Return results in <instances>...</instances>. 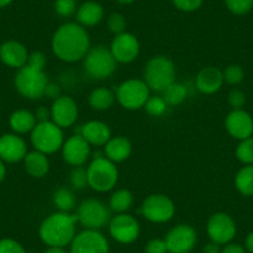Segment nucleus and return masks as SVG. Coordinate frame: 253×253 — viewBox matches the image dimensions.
I'll return each mask as SVG.
<instances>
[{"label":"nucleus","mask_w":253,"mask_h":253,"mask_svg":"<svg viewBox=\"0 0 253 253\" xmlns=\"http://www.w3.org/2000/svg\"><path fill=\"white\" fill-rule=\"evenodd\" d=\"M91 47L88 31L76 21L63 23L56 29L51 38V51L65 63L82 61Z\"/></svg>","instance_id":"obj_1"},{"label":"nucleus","mask_w":253,"mask_h":253,"mask_svg":"<svg viewBox=\"0 0 253 253\" xmlns=\"http://www.w3.org/2000/svg\"><path fill=\"white\" fill-rule=\"evenodd\" d=\"M76 213L55 211L39 226V237L47 247H67L77 233Z\"/></svg>","instance_id":"obj_2"},{"label":"nucleus","mask_w":253,"mask_h":253,"mask_svg":"<svg viewBox=\"0 0 253 253\" xmlns=\"http://www.w3.org/2000/svg\"><path fill=\"white\" fill-rule=\"evenodd\" d=\"M86 169L89 189L98 194H106L116 189L119 180L118 167L107 159L103 152L94 154Z\"/></svg>","instance_id":"obj_3"},{"label":"nucleus","mask_w":253,"mask_h":253,"mask_svg":"<svg viewBox=\"0 0 253 253\" xmlns=\"http://www.w3.org/2000/svg\"><path fill=\"white\" fill-rule=\"evenodd\" d=\"M176 67L174 61L165 55H157L147 61L143 80L152 92L162 93L172 82L176 81Z\"/></svg>","instance_id":"obj_4"},{"label":"nucleus","mask_w":253,"mask_h":253,"mask_svg":"<svg viewBox=\"0 0 253 253\" xmlns=\"http://www.w3.org/2000/svg\"><path fill=\"white\" fill-rule=\"evenodd\" d=\"M117 61L112 56L109 47L104 45L92 46L82 60V69L89 79L104 81L111 79L117 70Z\"/></svg>","instance_id":"obj_5"},{"label":"nucleus","mask_w":253,"mask_h":253,"mask_svg":"<svg viewBox=\"0 0 253 253\" xmlns=\"http://www.w3.org/2000/svg\"><path fill=\"white\" fill-rule=\"evenodd\" d=\"M65 139L63 129L52 121L39 122L30 133V143L34 149L48 157L61 152Z\"/></svg>","instance_id":"obj_6"},{"label":"nucleus","mask_w":253,"mask_h":253,"mask_svg":"<svg viewBox=\"0 0 253 253\" xmlns=\"http://www.w3.org/2000/svg\"><path fill=\"white\" fill-rule=\"evenodd\" d=\"M48 80L45 71L36 70L29 65L18 70L14 77V86L21 97L30 101H38L45 96Z\"/></svg>","instance_id":"obj_7"},{"label":"nucleus","mask_w":253,"mask_h":253,"mask_svg":"<svg viewBox=\"0 0 253 253\" xmlns=\"http://www.w3.org/2000/svg\"><path fill=\"white\" fill-rule=\"evenodd\" d=\"M116 101L126 111H139L144 108L152 91L143 79H128L116 88Z\"/></svg>","instance_id":"obj_8"},{"label":"nucleus","mask_w":253,"mask_h":253,"mask_svg":"<svg viewBox=\"0 0 253 253\" xmlns=\"http://www.w3.org/2000/svg\"><path fill=\"white\" fill-rule=\"evenodd\" d=\"M77 221L86 230L101 231L108 226L112 217V211L108 205L96 198H89L82 201L77 208Z\"/></svg>","instance_id":"obj_9"},{"label":"nucleus","mask_w":253,"mask_h":253,"mask_svg":"<svg viewBox=\"0 0 253 253\" xmlns=\"http://www.w3.org/2000/svg\"><path fill=\"white\" fill-rule=\"evenodd\" d=\"M140 213L147 221L152 223H168L174 218L176 206L172 199L165 194H150L143 200L140 205Z\"/></svg>","instance_id":"obj_10"},{"label":"nucleus","mask_w":253,"mask_h":253,"mask_svg":"<svg viewBox=\"0 0 253 253\" xmlns=\"http://www.w3.org/2000/svg\"><path fill=\"white\" fill-rule=\"evenodd\" d=\"M109 236L121 245H130L140 236V223L130 213H114L108 222Z\"/></svg>","instance_id":"obj_11"},{"label":"nucleus","mask_w":253,"mask_h":253,"mask_svg":"<svg viewBox=\"0 0 253 253\" xmlns=\"http://www.w3.org/2000/svg\"><path fill=\"white\" fill-rule=\"evenodd\" d=\"M206 232L211 242L218 246H225L232 242L237 233V225L233 217L228 213L215 212L209 217L206 223Z\"/></svg>","instance_id":"obj_12"},{"label":"nucleus","mask_w":253,"mask_h":253,"mask_svg":"<svg viewBox=\"0 0 253 253\" xmlns=\"http://www.w3.org/2000/svg\"><path fill=\"white\" fill-rule=\"evenodd\" d=\"M164 240L168 253H190L198 243V232L189 223H179L170 228Z\"/></svg>","instance_id":"obj_13"},{"label":"nucleus","mask_w":253,"mask_h":253,"mask_svg":"<svg viewBox=\"0 0 253 253\" xmlns=\"http://www.w3.org/2000/svg\"><path fill=\"white\" fill-rule=\"evenodd\" d=\"M109 51L117 63L128 65L139 57L140 42L134 34L126 31L119 35H114L109 45Z\"/></svg>","instance_id":"obj_14"},{"label":"nucleus","mask_w":253,"mask_h":253,"mask_svg":"<svg viewBox=\"0 0 253 253\" xmlns=\"http://www.w3.org/2000/svg\"><path fill=\"white\" fill-rule=\"evenodd\" d=\"M70 253H109V242L98 230H86L76 233L70 245Z\"/></svg>","instance_id":"obj_15"},{"label":"nucleus","mask_w":253,"mask_h":253,"mask_svg":"<svg viewBox=\"0 0 253 253\" xmlns=\"http://www.w3.org/2000/svg\"><path fill=\"white\" fill-rule=\"evenodd\" d=\"M61 157L63 162L71 168L84 167L92 158V147L81 134H72L65 139L61 148Z\"/></svg>","instance_id":"obj_16"},{"label":"nucleus","mask_w":253,"mask_h":253,"mask_svg":"<svg viewBox=\"0 0 253 253\" xmlns=\"http://www.w3.org/2000/svg\"><path fill=\"white\" fill-rule=\"evenodd\" d=\"M50 111L51 121L62 129L74 126L79 119V104L75 101L74 97L69 96V94H62L55 101H52Z\"/></svg>","instance_id":"obj_17"},{"label":"nucleus","mask_w":253,"mask_h":253,"mask_svg":"<svg viewBox=\"0 0 253 253\" xmlns=\"http://www.w3.org/2000/svg\"><path fill=\"white\" fill-rule=\"evenodd\" d=\"M226 132L236 140H243L253 135V117L241 109H231L225 118Z\"/></svg>","instance_id":"obj_18"},{"label":"nucleus","mask_w":253,"mask_h":253,"mask_svg":"<svg viewBox=\"0 0 253 253\" xmlns=\"http://www.w3.org/2000/svg\"><path fill=\"white\" fill-rule=\"evenodd\" d=\"M28 152V144L21 135L11 132L0 137V160L5 164L23 162Z\"/></svg>","instance_id":"obj_19"},{"label":"nucleus","mask_w":253,"mask_h":253,"mask_svg":"<svg viewBox=\"0 0 253 253\" xmlns=\"http://www.w3.org/2000/svg\"><path fill=\"white\" fill-rule=\"evenodd\" d=\"M30 52L26 46L16 40H6L0 45V62L9 69L20 70L26 66Z\"/></svg>","instance_id":"obj_20"},{"label":"nucleus","mask_w":253,"mask_h":253,"mask_svg":"<svg viewBox=\"0 0 253 253\" xmlns=\"http://www.w3.org/2000/svg\"><path fill=\"white\" fill-rule=\"evenodd\" d=\"M79 126L80 128L79 130H76V134H81L91 147L103 148L112 138L111 126L103 121L92 119Z\"/></svg>","instance_id":"obj_21"},{"label":"nucleus","mask_w":253,"mask_h":253,"mask_svg":"<svg viewBox=\"0 0 253 253\" xmlns=\"http://www.w3.org/2000/svg\"><path fill=\"white\" fill-rule=\"evenodd\" d=\"M223 75L222 70L216 66H206L199 71L195 79V87L200 93L205 96L215 94L222 88Z\"/></svg>","instance_id":"obj_22"},{"label":"nucleus","mask_w":253,"mask_h":253,"mask_svg":"<svg viewBox=\"0 0 253 253\" xmlns=\"http://www.w3.org/2000/svg\"><path fill=\"white\" fill-rule=\"evenodd\" d=\"M104 157L114 164H121L128 160L132 155V142L124 135H112L111 139L102 148Z\"/></svg>","instance_id":"obj_23"},{"label":"nucleus","mask_w":253,"mask_h":253,"mask_svg":"<svg viewBox=\"0 0 253 253\" xmlns=\"http://www.w3.org/2000/svg\"><path fill=\"white\" fill-rule=\"evenodd\" d=\"M76 23L84 29L94 28L104 19V9L96 0H86L80 4L76 11Z\"/></svg>","instance_id":"obj_24"},{"label":"nucleus","mask_w":253,"mask_h":253,"mask_svg":"<svg viewBox=\"0 0 253 253\" xmlns=\"http://www.w3.org/2000/svg\"><path fill=\"white\" fill-rule=\"evenodd\" d=\"M24 169L34 179H42L50 172V159L48 155L38 150H30L23 160Z\"/></svg>","instance_id":"obj_25"},{"label":"nucleus","mask_w":253,"mask_h":253,"mask_svg":"<svg viewBox=\"0 0 253 253\" xmlns=\"http://www.w3.org/2000/svg\"><path fill=\"white\" fill-rule=\"evenodd\" d=\"M36 124H38V121H36L35 114L29 109H16L9 117V126L11 132L19 135L30 134Z\"/></svg>","instance_id":"obj_26"},{"label":"nucleus","mask_w":253,"mask_h":253,"mask_svg":"<svg viewBox=\"0 0 253 253\" xmlns=\"http://www.w3.org/2000/svg\"><path fill=\"white\" fill-rule=\"evenodd\" d=\"M116 102V93L107 87H97L88 94V106L96 112H104L112 108Z\"/></svg>","instance_id":"obj_27"},{"label":"nucleus","mask_w":253,"mask_h":253,"mask_svg":"<svg viewBox=\"0 0 253 253\" xmlns=\"http://www.w3.org/2000/svg\"><path fill=\"white\" fill-rule=\"evenodd\" d=\"M134 196L128 189H117L111 194L108 208L113 213H126L133 208Z\"/></svg>","instance_id":"obj_28"},{"label":"nucleus","mask_w":253,"mask_h":253,"mask_svg":"<svg viewBox=\"0 0 253 253\" xmlns=\"http://www.w3.org/2000/svg\"><path fill=\"white\" fill-rule=\"evenodd\" d=\"M52 204L56 211L61 212H71L76 208V196L70 187H58L52 194Z\"/></svg>","instance_id":"obj_29"},{"label":"nucleus","mask_w":253,"mask_h":253,"mask_svg":"<svg viewBox=\"0 0 253 253\" xmlns=\"http://www.w3.org/2000/svg\"><path fill=\"white\" fill-rule=\"evenodd\" d=\"M235 187L245 198H253V165H243L235 175Z\"/></svg>","instance_id":"obj_30"},{"label":"nucleus","mask_w":253,"mask_h":253,"mask_svg":"<svg viewBox=\"0 0 253 253\" xmlns=\"http://www.w3.org/2000/svg\"><path fill=\"white\" fill-rule=\"evenodd\" d=\"M187 87L185 86L181 82H172L169 87L164 89V91L160 93V96L165 99V102L168 103L169 107H175L180 106L181 103H184L185 99L187 98Z\"/></svg>","instance_id":"obj_31"},{"label":"nucleus","mask_w":253,"mask_h":253,"mask_svg":"<svg viewBox=\"0 0 253 253\" xmlns=\"http://www.w3.org/2000/svg\"><path fill=\"white\" fill-rule=\"evenodd\" d=\"M168 108H169V106L165 102V99L160 94L159 96L154 94V96H150L148 98L147 103L144 104V108L143 109L147 112L148 116L153 117V118H159V117H163L167 113Z\"/></svg>","instance_id":"obj_32"},{"label":"nucleus","mask_w":253,"mask_h":253,"mask_svg":"<svg viewBox=\"0 0 253 253\" xmlns=\"http://www.w3.org/2000/svg\"><path fill=\"white\" fill-rule=\"evenodd\" d=\"M235 155L243 165H253V135L238 142Z\"/></svg>","instance_id":"obj_33"},{"label":"nucleus","mask_w":253,"mask_h":253,"mask_svg":"<svg viewBox=\"0 0 253 253\" xmlns=\"http://www.w3.org/2000/svg\"><path fill=\"white\" fill-rule=\"evenodd\" d=\"M223 81L230 86H237L245 80V70L240 65H228L225 70H222Z\"/></svg>","instance_id":"obj_34"},{"label":"nucleus","mask_w":253,"mask_h":253,"mask_svg":"<svg viewBox=\"0 0 253 253\" xmlns=\"http://www.w3.org/2000/svg\"><path fill=\"white\" fill-rule=\"evenodd\" d=\"M77 8H79L77 0H55L53 3L55 13L63 19H69L76 15Z\"/></svg>","instance_id":"obj_35"},{"label":"nucleus","mask_w":253,"mask_h":253,"mask_svg":"<svg viewBox=\"0 0 253 253\" xmlns=\"http://www.w3.org/2000/svg\"><path fill=\"white\" fill-rule=\"evenodd\" d=\"M70 185L75 190H84L88 187V180H87V169L84 167L72 168L69 175Z\"/></svg>","instance_id":"obj_36"},{"label":"nucleus","mask_w":253,"mask_h":253,"mask_svg":"<svg viewBox=\"0 0 253 253\" xmlns=\"http://www.w3.org/2000/svg\"><path fill=\"white\" fill-rule=\"evenodd\" d=\"M227 10L236 16L247 15L253 9V0H223Z\"/></svg>","instance_id":"obj_37"},{"label":"nucleus","mask_w":253,"mask_h":253,"mask_svg":"<svg viewBox=\"0 0 253 253\" xmlns=\"http://www.w3.org/2000/svg\"><path fill=\"white\" fill-rule=\"evenodd\" d=\"M107 28L113 35H119L126 31V20L123 14L113 11L107 18Z\"/></svg>","instance_id":"obj_38"},{"label":"nucleus","mask_w":253,"mask_h":253,"mask_svg":"<svg viewBox=\"0 0 253 253\" xmlns=\"http://www.w3.org/2000/svg\"><path fill=\"white\" fill-rule=\"evenodd\" d=\"M227 102L232 109H241L247 102L246 93L240 88H232L227 96Z\"/></svg>","instance_id":"obj_39"},{"label":"nucleus","mask_w":253,"mask_h":253,"mask_svg":"<svg viewBox=\"0 0 253 253\" xmlns=\"http://www.w3.org/2000/svg\"><path fill=\"white\" fill-rule=\"evenodd\" d=\"M172 5L184 13H194L203 6L204 0H171Z\"/></svg>","instance_id":"obj_40"},{"label":"nucleus","mask_w":253,"mask_h":253,"mask_svg":"<svg viewBox=\"0 0 253 253\" xmlns=\"http://www.w3.org/2000/svg\"><path fill=\"white\" fill-rule=\"evenodd\" d=\"M0 253H26L25 248L13 238H1L0 240Z\"/></svg>","instance_id":"obj_41"},{"label":"nucleus","mask_w":253,"mask_h":253,"mask_svg":"<svg viewBox=\"0 0 253 253\" xmlns=\"http://www.w3.org/2000/svg\"><path fill=\"white\" fill-rule=\"evenodd\" d=\"M46 63H47V58H46V55L42 51H33L29 55V60L26 65H29V66L34 67L36 70L45 71Z\"/></svg>","instance_id":"obj_42"},{"label":"nucleus","mask_w":253,"mask_h":253,"mask_svg":"<svg viewBox=\"0 0 253 253\" xmlns=\"http://www.w3.org/2000/svg\"><path fill=\"white\" fill-rule=\"evenodd\" d=\"M144 251L145 253H168L167 243L164 238H152L145 245Z\"/></svg>","instance_id":"obj_43"},{"label":"nucleus","mask_w":253,"mask_h":253,"mask_svg":"<svg viewBox=\"0 0 253 253\" xmlns=\"http://www.w3.org/2000/svg\"><path fill=\"white\" fill-rule=\"evenodd\" d=\"M60 96H62V91H61L60 84H55V82H48L47 87L45 89V96L46 98L51 99V101H55L56 98H58Z\"/></svg>","instance_id":"obj_44"},{"label":"nucleus","mask_w":253,"mask_h":253,"mask_svg":"<svg viewBox=\"0 0 253 253\" xmlns=\"http://www.w3.org/2000/svg\"><path fill=\"white\" fill-rule=\"evenodd\" d=\"M36 117V121L39 122H46V121H51V111H50V107H46V106H39L38 108L35 109L34 112Z\"/></svg>","instance_id":"obj_45"},{"label":"nucleus","mask_w":253,"mask_h":253,"mask_svg":"<svg viewBox=\"0 0 253 253\" xmlns=\"http://www.w3.org/2000/svg\"><path fill=\"white\" fill-rule=\"evenodd\" d=\"M221 253H247L245 246L236 242H230L221 248Z\"/></svg>","instance_id":"obj_46"},{"label":"nucleus","mask_w":253,"mask_h":253,"mask_svg":"<svg viewBox=\"0 0 253 253\" xmlns=\"http://www.w3.org/2000/svg\"><path fill=\"white\" fill-rule=\"evenodd\" d=\"M203 253H221V246H218L217 243L209 242L208 245L204 246Z\"/></svg>","instance_id":"obj_47"},{"label":"nucleus","mask_w":253,"mask_h":253,"mask_svg":"<svg viewBox=\"0 0 253 253\" xmlns=\"http://www.w3.org/2000/svg\"><path fill=\"white\" fill-rule=\"evenodd\" d=\"M245 248L248 253H253V231L245 238Z\"/></svg>","instance_id":"obj_48"},{"label":"nucleus","mask_w":253,"mask_h":253,"mask_svg":"<svg viewBox=\"0 0 253 253\" xmlns=\"http://www.w3.org/2000/svg\"><path fill=\"white\" fill-rule=\"evenodd\" d=\"M43 253H70L63 247H47Z\"/></svg>","instance_id":"obj_49"},{"label":"nucleus","mask_w":253,"mask_h":253,"mask_svg":"<svg viewBox=\"0 0 253 253\" xmlns=\"http://www.w3.org/2000/svg\"><path fill=\"white\" fill-rule=\"evenodd\" d=\"M6 176V167H5V163L1 162L0 160V184L5 180Z\"/></svg>","instance_id":"obj_50"},{"label":"nucleus","mask_w":253,"mask_h":253,"mask_svg":"<svg viewBox=\"0 0 253 253\" xmlns=\"http://www.w3.org/2000/svg\"><path fill=\"white\" fill-rule=\"evenodd\" d=\"M13 1H14V0H0V9L6 8V6L10 5Z\"/></svg>","instance_id":"obj_51"},{"label":"nucleus","mask_w":253,"mask_h":253,"mask_svg":"<svg viewBox=\"0 0 253 253\" xmlns=\"http://www.w3.org/2000/svg\"><path fill=\"white\" fill-rule=\"evenodd\" d=\"M117 3L121 4V5H130L135 1V0H116Z\"/></svg>","instance_id":"obj_52"}]
</instances>
